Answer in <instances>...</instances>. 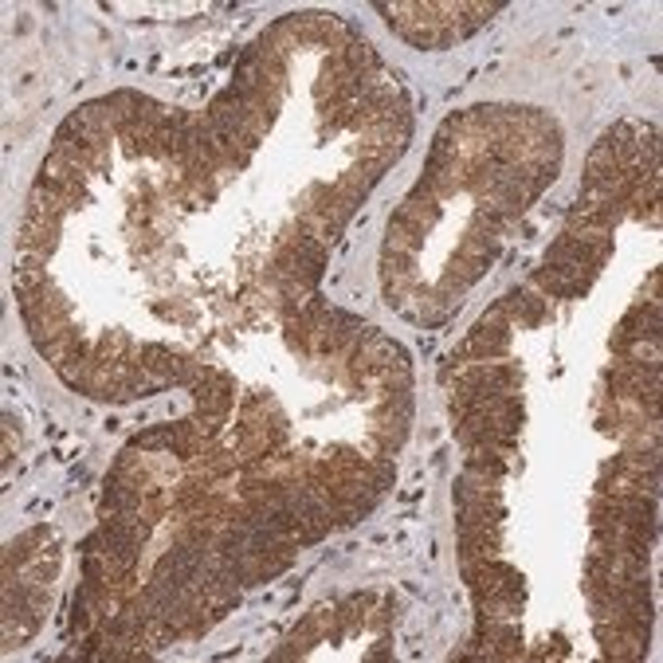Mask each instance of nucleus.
<instances>
[{
	"label": "nucleus",
	"mask_w": 663,
	"mask_h": 663,
	"mask_svg": "<svg viewBox=\"0 0 663 663\" xmlns=\"http://www.w3.org/2000/svg\"><path fill=\"white\" fill-rule=\"evenodd\" d=\"M510 342H515V322L495 302L491 311L467 330V338L456 350V362H499V358H507Z\"/></svg>",
	"instance_id": "nucleus-1"
},
{
	"label": "nucleus",
	"mask_w": 663,
	"mask_h": 663,
	"mask_svg": "<svg viewBox=\"0 0 663 663\" xmlns=\"http://www.w3.org/2000/svg\"><path fill=\"white\" fill-rule=\"evenodd\" d=\"M193 401H197V424L213 436V432L228 421V413H232V401H236L232 377L213 370L197 389H193Z\"/></svg>",
	"instance_id": "nucleus-2"
},
{
	"label": "nucleus",
	"mask_w": 663,
	"mask_h": 663,
	"mask_svg": "<svg viewBox=\"0 0 663 663\" xmlns=\"http://www.w3.org/2000/svg\"><path fill=\"white\" fill-rule=\"evenodd\" d=\"M660 330H663V307L660 302H640V307H632L621 319V327H617L609 345L617 350V358H624L636 342H655Z\"/></svg>",
	"instance_id": "nucleus-3"
},
{
	"label": "nucleus",
	"mask_w": 663,
	"mask_h": 663,
	"mask_svg": "<svg viewBox=\"0 0 663 663\" xmlns=\"http://www.w3.org/2000/svg\"><path fill=\"white\" fill-rule=\"evenodd\" d=\"M499 307L507 311V319L515 322V327H526V330H538L550 319V302L530 291V287H510L499 299Z\"/></svg>",
	"instance_id": "nucleus-4"
},
{
	"label": "nucleus",
	"mask_w": 663,
	"mask_h": 663,
	"mask_svg": "<svg viewBox=\"0 0 663 663\" xmlns=\"http://www.w3.org/2000/svg\"><path fill=\"white\" fill-rule=\"evenodd\" d=\"M530 283L542 287L550 299H586L589 291H593V279H581V276H566V271L558 268H538L535 276H530Z\"/></svg>",
	"instance_id": "nucleus-5"
},
{
	"label": "nucleus",
	"mask_w": 663,
	"mask_h": 663,
	"mask_svg": "<svg viewBox=\"0 0 663 663\" xmlns=\"http://www.w3.org/2000/svg\"><path fill=\"white\" fill-rule=\"evenodd\" d=\"M467 472L483 475V479H503V475H507V456H503L499 448H472Z\"/></svg>",
	"instance_id": "nucleus-6"
},
{
	"label": "nucleus",
	"mask_w": 663,
	"mask_h": 663,
	"mask_svg": "<svg viewBox=\"0 0 663 663\" xmlns=\"http://www.w3.org/2000/svg\"><path fill=\"white\" fill-rule=\"evenodd\" d=\"M134 448H146V452H173V424H162V428L134 436Z\"/></svg>",
	"instance_id": "nucleus-7"
}]
</instances>
